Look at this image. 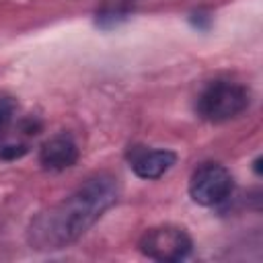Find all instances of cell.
Segmentation results:
<instances>
[{
	"label": "cell",
	"mask_w": 263,
	"mask_h": 263,
	"mask_svg": "<svg viewBox=\"0 0 263 263\" xmlns=\"http://www.w3.org/2000/svg\"><path fill=\"white\" fill-rule=\"evenodd\" d=\"M25 152H27V146L25 144H2L0 146V158H4V160L21 158Z\"/></svg>",
	"instance_id": "cell-8"
},
{
	"label": "cell",
	"mask_w": 263,
	"mask_h": 263,
	"mask_svg": "<svg viewBox=\"0 0 263 263\" xmlns=\"http://www.w3.org/2000/svg\"><path fill=\"white\" fill-rule=\"evenodd\" d=\"M234 189L230 171L218 162H203L189 179V197L205 208L224 203Z\"/></svg>",
	"instance_id": "cell-3"
},
{
	"label": "cell",
	"mask_w": 263,
	"mask_h": 263,
	"mask_svg": "<svg viewBox=\"0 0 263 263\" xmlns=\"http://www.w3.org/2000/svg\"><path fill=\"white\" fill-rule=\"evenodd\" d=\"M14 101L10 97H0V132L8 127V123L12 121V115H14Z\"/></svg>",
	"instance_id": "cell-7"
},
{
	"label": "cell",
	"mask_w": 263,
	"mask_h": 263,
	"mask_svg": "<svg viewBox=\"0 0 263 263\" xmlns=\"http://www.w3.org/2000/svg\"><path fill=\"white\" fill-rule=\"evenodd\" d=\"M78 160V146L72 136L68 134H55L49 140H45L39 148V162L45 171H66Z\"/></svg>",
	"instance_id": "cell-6"
},
{
	"label": "cell",
	"mask_w": 263,
	"mask_h": 263,
	"mask_svg": "<svg viewBox=\"0 0 263 263\" xmlns=\"http://www.w3.org/2000/svg\"><path fill=\"white\" fill-rule=\"evenodd\" d=\"M249 107V92L242 84L230 80L210 82L197 97V115L210 123H224L238 117Z\"/></svg>",
	"instance_id": "cell-2"
},
{
	"label": "cell",
	"mask_w": 263,
	"mask_h": 263,
	"mask_svg": "<svg viewBox=\"0 0 263 263\" xmlns=\"http://www.w3.org/2000/svg\"><path fill=\"white\" fill-rule=\"evenodd\" d=\"M138 247L148 259L181 261V259L189 257V253L193 249V240L185 228L173 226V224H162V226L148 228L142 234Z\"/></svg>",
	"instance_id": "cell-4"
},
{
	"label": "cell",
	"mask_w": 263,
	"mask_h": 263,
	"mask_svg": "<svg viewBox=\"0 0 263 263\" xmlns=\"http://www.w3.org/2000/svg\"><path fill=\"white\" fill-rule=\"evenodd\" d=\"M177 160V154L166 148H144L136 146L129 150V166L140 179H158L162 177Z\"/></svg>",
	"instance_id": "cell-5"
},
{
	"label": "cell",
	"mask_w": 263,
	"mask_h": 263,
	"mask_svg": "<svg viewBox=\"0 0 263 263\" xmlns=\"http://www.w3.org/2000/svg\"><path fill=\"white\" fill-rule=\"evenodd\" d=\"M117 199V179L107 173L92 175L62 201L39 212L27 228V240L37 251L64 249L78 240Z\"/></svg>",
	"instance_id": "cell-1"
}]
</instances>
